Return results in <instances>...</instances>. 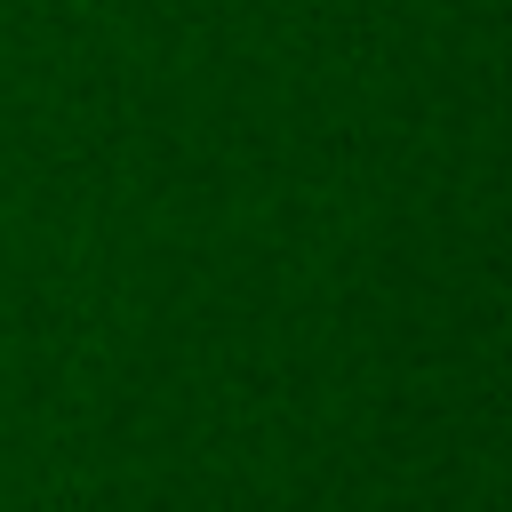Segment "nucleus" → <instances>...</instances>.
<instances>
[]
</instances>
